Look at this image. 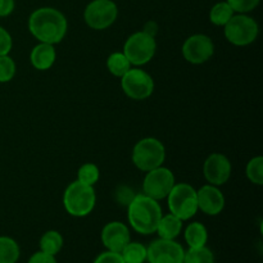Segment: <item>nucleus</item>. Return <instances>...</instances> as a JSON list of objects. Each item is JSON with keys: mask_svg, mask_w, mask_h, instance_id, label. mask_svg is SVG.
<instances>
[{"mask_svg": "<svg viewBox=\"0 0 263 263\" xmlns=\"http://www.w3.org/2000/svg\"><path fill=\"white\" fill-rule=\"evenodd\" d=\"M17 72V66L13 58L8 55H0V82L5 84L13 80Z\"/></svg>", "mask_w": 263, "mask_h": 263, "instance_id": "bb28decb", "label": "nucleus"}, {"mask_svg": "<svg viewBox=\"0 0 263 263\" xmlns=\"http://www.w3.org/2000/svg\"><path fill=\"white\" fill-rule=\"evenodd\" d=\"M182 263H215V256L207 246L189 248L184 253Z\"/></svg>", "mask_w": 263, "mask_h": 263, "instance_id": "b1692460", "label": "nucleus"}, {"mask_svg": "<svg viewBox=\"0 0 263 263\" xmlns=\"http://www.w3.org/2000/svg\"><path fill=\"white\" fill-rule=\"evenodd\" d=\"M143 31L145 33H148V35L153 36V37H156L157 32H158V25H157L154 21H149V22L145 23V26H144Z\"/></svg>", "mask_w": 263, "mask_h": 263, "instance_id": "72a5a7b5", "label": "nucleus"}, {"mask_svg": "<svg viewBox=\"0 0 263 263\" xmlns=\"http://www.w3.org/2000/svg\"><path fill=\"white\" fill-rule=\"evenodd\" d=\"M117 17L118 7L113 0H92L84 10L85 23L95 31L109 28Z\"/></svg>", "mask_w": 263, "mask_h": 263, "instance_id": "6e6552de", "label": "nucleus"}, {"mask_svg": "<svg viewBox=\"0 0 263 263\" xmlns=\"http://www.w3.org/2000/svg\"><path fill=\"white\" fill-rule=\"evenodd\" d=\"M225 37L235 46H247L254 43L259 33V27L253 17L243 13H236L223 26Z\"/></svg>", "mask_w": 263, "mask_h": 263, "instance_id": "423d86ee", "label": "nucleus"}, {"mask_svg": "<svg viewBox=\"0 0 263 263\" xmlns=\"http://www.w3.org/2000/svg\"><path fill=\"white\" fill-rule=\"evenodd\" d=\"M182 222H184V221L180 220L179 217H176V216L172 215V213L162 215L161 220H159L158 222V226H157L156 233H158L159 238L175 240V239L181 234Z\"/></svg>", "mask_w": 263, "mask_h": 263, "instance_id": "f3484780", "label": "nucleus"}, {"mask_svg": "<svg viewBox=\"0 0 263 263\" xmlns=\"http://www.w3.org/2000/svg\"><path fill=\"white\" fill-rule=\"evenodd\" d=\"M63 248V236L55 230H49L41 236L40 251L50 256H57Z\"/></svg>", "mask_w": 263, "mask_h": 263, "instance_id": "aec40b11", "label": "nucleus"}, {"mask_svg": "<svg viewBox=\"0 0 263 263\" xmlns=\"http://www.w3.org/2000/svg\"><path fill=\"white\" fill-rule=\"evenodd\" d=\"M27 263H58L55 259V256H50L44 252H36L30 257Z\"/></svg>", "mask_w": 263, "mask_h": 263, "instance_id": "2f4dec72", "label": "nucleus"}, {"mask_svg": "<svg viewBox=\"0 0 263 263\" xmlns=\"http://www.w3.org/2000/svg\"><path fill=\"white\" fill-rule=\"evenodd\" d=\"M28 30L40 43L59 44L68 31L67 18L61 10L43 7L33 10L28 18Z\"/></svg>", "mask_w": 263, "mask_h": 263, "instance_id": "f257e3e1", "label": "nucleus"}, {"mask_svg": "<svg viewBox=\"0 0 263 263\" xmlns=\"http://www.w3.org/2000/svg\"><path fill=\"white\" fill-rule=\"evenodd\" d=\"M175 176L167 167H157L146 172L143 181V194L154 200L166 199L167 195L175 186Z\"/></svg>", "mask_w": 263, "mask_h": 263, "instance_id": "9d476101", "label": "nucleus"}, {"mask_svg": "<svg viewBox=\"0 0 263 263\" xmlns=\"http://www.w3.org/2000/svg\"><path fill=\"white\" fill-rule=\"evenodd\" d=\"M235 13H247L252 12L258 7L261 0H226Z\"/></svg>", "mask_w": 263, "mask_h": 263, "instance_id": "cd10ccee", "label": "nucleus"}, {"mask_svg": "<svg viewBox=\"0 0 263 263\" xmlns=\"http://www.w3.org/2000/svg\"><path fill=\"white\" fill-rule=\"evenodd\" d=\"M184 236L189 248L204 247L208 240L207 228L200 222H192L185 229Z\"/></svg>", "mask_w": 263, "mask_h": 263, "instance_id": "a211bd4d", "label": "nucleus"}, {"mask_svg": "<svg viewBox=\"0 0 263 263\" xmlns=\"http://www.w3.org/2000/svg\"><path fill=\"white\" fill-rule=\"evenodd\" d=\"M14 0H0V17H8L14 10Z\"/></svg>", "mask_w": 263, "mask_h": 263, "instance_id": "473e14b6", "label": "nucleus"}, {"mask_svg": "<svg viewBox=\"0 0 263 263\" xmlns=\"http://www.w3.org/2000/svg\"><path fill=\"white\" fill-rule=\"evenodd\" d=\"M21 249L17 241L9 236H0V263H17Z\"/></svg>", "mask_w": 263, "mask_h": 263, "instance_id": "6ab92c4d", "label": "nucleus"}, {"mask_svg": "<svg viewBox=\"0 0 263 263\" xmlns=\"http://www.w3.org/2000/svg\"><path fill=\"white\" fill-rule=\"evenodd\" d=\"M13 40L10 33L0 26V55H8L12 50Z\"/></svg>", "mask_w": 263, "mask_h": 263, "instance_id": "c756f323", "label": "nucleus"}, {"mask_svg": "<svg viewBox=\"0 0 263 263\" xmlns=\"http://www.w3.org/2000/svg\"><path fill=\"white\" fill-rule=\"evenodd\" d=\"M131 159L136 168L148 172L163 164L166 159V149L163 143L158 139L144 138L134 146Z\"/></svg>", "mask_w": 263, "mask_h": 263, "instance_id": "20e7f679", "label": "nucleus"}, {"mask_svg": "<svg viewBox=\"0 0 263 263\" xmlns=\"http://www.w3.org/2000/svg\"><path fill=\"white\" fill-rule=\"evenodd\" d=\"M198 210L207 216H217L225 208V197L218 186L207 184L197 190Z\"/></svg>", "mask_w": 263, "mask_h": 263, "instance_id": "2eb2a0df", "label": "nucleus"}, {"mask_svg": "<svg viewBox=\"0 0 263 263\" xmlns=\"http://www.w3.org/2000/svg\"><path fill=\"white\" fill-rule=\"evenodd\" d=\"M166 199L170 213L182 221L190 220L199 211L198 210L197 190L186 182L175 184Z\"/></svg>", "mask_w": 263, "mask_h": 263, "instance_id": "39448f33", "label": "nucleus"}, {"mask_svg": "<svg viewBox=\"0 0 263 263\" xmlns=\"http://www.w3.org/2000/svg\"><path fill=\"white\" fill-rule=\"evenodd\" d=\"M121 87L123 92L133 100H145L153 94V77L146 71L131 67L121 77Z\"/></svg>", "mask_w": 263, "mask_h": 263, "instance_id": "1a4fd4ad", "label": "nucleus"}, {"mask_svg": "<svg viewBox=\"0 0 263 263\" xmlns=\"http://www.w3.org/2000/svg\"><path fill=\"white\" fill-rule=\"evenodd\" d=\"M100 171L99 167L95 163H85L77 171V180L82 184L90 185L94 186L98 181H99Z\"/></svg>", "mask_w": 263, "mask_h": 263, "instance_id": "393cba45", "label": "nucleus"}, {"mask_svg": "<svg viewBox=\"0 0 263 263\" xmlns=\"http://www.w3.org/2000/svg\"><path fill=\"white\" fill-rule=\"evenodd\" d=\"M102 241L107 251L121 253V251L131 241L130 230L123 222L112 221L103 228Z\"/></svg>", "mask_w": 263, "mask_h": 263, "instance_id": "4468645a", "label": "nucleus"}, {"mask_svg": "<svg viewBox=\"0 0 263 263\" xmlns=\"http://www.w3.org/2000/svg\"><path fill=\"white\" fill-rule=\"evenodd\" d=\"M120 254L125 263H144L146 261V247L138 241H130Z\"/></svg>", "mask_w": 263, "mask_h": 263, "instance_id": "412c9836", "label": "nucleus"}, {"mask_svg": "<svg viewBox=\"0 0 263 263\" xmlns=\"http://www.w3.org/2000/svg\"><path fill=\"white\" fill-rule=\"evenodd\" d=\"M57 59V50L54 45L46 43H39L33 46L30 54V61L33 68L39 71H48L54 66Z\"/></svg>", "mask_w": 263, "mask_h": 263, "instance_id": "dca6fc26", "label": "nucleus"}, {"mask_svg": "<svg viewBox=\"0 0 263 263\" xmlns=\"http://www.w3.org/2000/svg\"><path fill=\"white\" fill-rule=\"evenodd\" d=\"M135 195L136 194H134V190L131 189V187L126 186V185H121V186H118L115 193L116 200H117L118 203H121L122 205H126V207H127L128 203L134 199Z\"/></svg>", "mask_w": 263, "mask_h": 263, "instance_id": "c85d7f7f", "label": "nucleus"}, {"mask_svg": "<svg viewBox=\"0 0 263 263\" xmlns=\"http://www.w3.org/2000/svg\"><path fill=\"white\" fill-rule=\"evenodd\" d=\"M107 68L113 76L121 79L131 68V63L125 54L116 51L107 58Z\"/></svg>", "mask_w": 263, "mask_h": 263, "instance_id": "5701e85b", "label": "nucleus"}, {"mask_svg": "<svg viewBox=\"0 0 263 263\" xmlns=\"http://www.w3.org/2000/svg\"><path fill=\"white\" fill-rule=\"evenodd\" d=\"M234 14H235V12H234L233 8L229 5L228 2L216 3L210 12V21L215 26L223 27V26L231 20V17H233Z\"/></svg>", "mask_w": 263, "mask_h": 263, "instance_id": "4be33fe9", "label": "nucleus"}, {"mask_svg": "<svg viewBox=\"0 0 263 263\" xmlns=\"http://www.w3.org/2000/svg\"><path fill=\"white\" fill-rule=\"evenodd\" d=\"M94 263H125L123 262L122 257L120 253H116V252H103L102 254L95 258Z\"/></svg>", "mask_w": 263, "mask_h": 263, "instance_id": "7c9ffc66", "label": "nucleus"}, {"mask_svg": "<svg viewBox=\"0 0 263 263\" xmlns=\"http://www.w3.org/2000/svg\"><path fill=\"white\" fill-rule=\"evenodd\" d=\"M97 203L94 186L82 184L79 180L71 182L64 190L63 205L67 213L73 217H85L92 212Z\"/></svg>", "mask_w": 263, "mask_h": 263, "instance_id": "7ed1b4c3", "label": "nucleus"}, {"mask_svg": "<svg viewBox=\"0 0 263 263\" xmlns=\"http://www.w3.org/2000/svg\"><path fill=\"white\" fill-rule=\"evenodd\" d=\"M184 248L176 240L157 239L146 248V261L149 263H182Z\"/></svg>", "mask_w": 263, "mask_h": 263, "instance_id": "f8f14e48", "label": "nucleus"}, {"mask_svg": "<svg viewBox=\"0 0 263 263\" xmlns=\"http://www.w3.org/2000/svg\"><path fill=\"white\" fill-rule=\"evenodd\" d=\"M233 166L230 159L221 153H213L203 164V175L208 184L221 186L230 180Z\"/></svg>", "mask_w": 263, "mask_h": 263, "instance_id": "ddd939ff", "label": "nucleus"}, {"mask_svg": "<svg viewBox=\"0 0 263 263\" xmlns=\"http://www.w3.org/2000/svg\"><path fill=\"white\" fill-rule=\"evenodd\" d=\"M247 177L254 185H263V158L261 156L254 157L247 164Z\"/></svg>", "mask_w": 263, "mask_h": 263, "instance_id": "a878e982", "label": "nucleus"}, {"mask_svg": "<svg viewBox=\"0 0 263 263\" xmlns=\"http://www.w3.org/2000/svg\"><path fill=\"white\" fill-rule=\"evenodd\" d=\"M156 37L148 35L144 31H139L128 36L123 45L122 53L127 57L131 66L139 67L149 63L156 55Z\"/></svg>", "mask_w": 263, "mask_h": 263, "instance_id": "0eeeda50", "label": "nucleus"}, {"mask_svg": "<svg viewBox=\"0 0 263 263\" xmlns=\"http://www.w3.org/2000/svg\"><path fill=\"white\" fill-rule=\"evenodd\" d=\"M163 212L158 200L152 199L145 194H136L127 205L128 223L141 235L156 233Z\"/></svg>", "mask_w": 263, "mask_h": 263, "instance_id": "f03ea898", "label": "nucleus"}, {"mask_svg": "<svg viewBox=\"0 0 263 263\" xmlns=\"http://www.w3.org/2000/svg\"><path fill=\"white\" fill-rule=\"evenodd\" d=\"M182 55L192 64H203L210 61L215 54V44L210 36L195 33L189 36L182 45Z\"/></svg>", "mask_w": 263, "mask_h": 263, "instance_id": "9b49d317", "label": "nucleus"}]
</instances>
